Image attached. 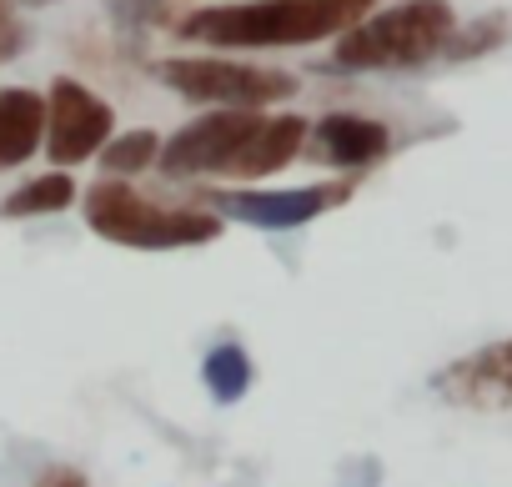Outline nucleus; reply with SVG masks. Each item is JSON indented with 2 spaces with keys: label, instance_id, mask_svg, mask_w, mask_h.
I'll return each mask as SVG.
<instances>
[{
  "label": "nucleus",
  "instance_id": "nucleus-9",
  "mask_svg": "<svg viewBox=\"0 0 512 487\" xmlns=\"http://www.w3.org/2000/svg\"><path fill=\"white\" fill-rule=\"evenodd\" d=\"M392 151V131L357 111H332L312 126V156L342 171H367Z\"/></svg>",
  "mask_w": 512,
  "mask_h": 487
},
{
  "label": "nucleus",
  "instance_id": "nucleus-13",
  "mask_svg": "<svg viewBox=\"0 0 512 487\" xmlns=\"http://www.w3.org/2000/svg\"><path fill=\"white\" fill-rule=\"evenodd\" d=\"M201 382H206V392L216 402H226V407L241 402L246 387H251V357H246V347H236V342L211 347L206 362H201Z\"/></svg>",
  "mask_w": 512,
  "mask_h": 487
},
{
  "label": "nucleus",
  "instance_id": "nucleus-18",
  "mask_svg": "<svg viewBox=\"0 0 512 487\" xmlns=\"http://www.w3.org/2000/svg\"><path fill=\"white\" fill-rule=\"evenodd\" d=\"M36 487H91L76 467H46L41 477H36Z\"/></svg>",
  "mask_w": 512,
  "mask_h": 487
},
{
  "label": "nucleus",
  "instance_id": "nucleus-16",
  "mask_svg": "<svg viewBox=\"0 0 512 487\" xmlns=\"http://www.w3.org/2000/svg\"><path fill=\"white\" fill-rule=\"evenodd\" d=\"M111 6V21H116V31H131V36H141L156 16H161V6L166 0H106Z\"/></svg>",
  "mask_w": 512,
  "mask_h": 487
},
{
  "label": "nucleus",
  "instance_id": "nucleus-11",
  "mask_svg": "<svg viewBox=\"0 0 512 487\" xmlns=\"http://www.w3.org/2000/svg\"><path fill=\"white\" fill-rule=\"evenodd\" d=\"M46 141V101L41 91L11 86L0 91V171L26 166Z\"/></svg>",
  "mask_w": 512,
  "mask_h": 487
},
{
  "label": "nucleus",
  "instance_id": "nucleus-10",
  "mask_svg": "<svg viewBox=\"0 0 512 487\" xmlns=\"http://www.w3.org/2000/svg\"><path fill=\"white\" fill-rule=\"evenodd\" d=\"M307 136H312V126H307L302 116H292V111H287V116H262V126L246 136V146L236 151V161H231L226 176H236V181H262V176L282 171L287 161H297V151L307 146Z\"/></svg>",
  "mask_w": 512,
  "mask_h": 487
},
{
  "label": "nucleus",
  "instance_id": "nucleus-14",
  "mask_svg": "<svg viewBox=\"0 0 512 487\" xmlns=\"http://www.w3.org/2000/svg\"><path fill=\"white\" fill-rule=\"evenodd\" d=\"M507 41H512V16L507 11H487V16L457 26L442 56L447 61H477V56H492L497 46H507Z\"/></svg>",
  "mask_w": 512,
  "mask_h": 487
},
{
  "label": "nucleus",
  "instance_id": "nucleus-5",
  "mask_svg": "<svg viewBox=\"0 0 512 487\" xmlns=\"http://www.w3.org/2000/svg\"><path fill=\"white\" fill-rule=\"evenodd\" d=\"M116 136V111L81 81L56 76L46 91V156L56 166H81Z\"/></svg>",
  "mask_w": 512,
  "mask_h": 487
},
{
  "label": "nucleus",
  "instance_id": "nucleus-19",
  "mask_svg": "<svg viewBox=\"0 0 512 487\" xmlns=\"http://www.w3.org/2000/svg\"><path fill=\"white\" fill-rule=\"evenodd\" d=\"M16 6H51V0H16Z\"/></svg>",
  "mask_w": 512,
  "mask_h": 487
},
{
  "label": "nucleus",
  "instance_id": "nucleus-8",
  "mask_svg": "<svg viewBox=\"0 0 512 487\" xmlns=\"http://www.w3.org/2000/svg\"><path fill=\"white\" fill-rule=\"evenodd\" d=\"M432 392L467 412H507L512 407V337L447 362L432 377Z\"/></svg>",
  "mask_w": 512,
  "mask_h": 487
},
{
  "label": "nucleus",
  "instance_id": "nucleus-1",
  "mask_svg": "<svg viewBox=\"0 0 512 487\" xmlns=\"http://www.w3.org/2000/svg\"><path fill=\"white\" fill-rule=\"evenodd\" d=\"M372 16V0H251V6H206L191 11L176 36L221 46V51H277L347 36Z\"/></svg>",
  "mask_w": 512,
  "mask_h": 487
},
{
  "label": "nucleus",
  "instance_id": "nucleus-4",
  "mask_svg": "<svg viewBox=\"0 0 512 487\" xmlns=\"http://www.w3.org/2000/svg\"><path fill=\"white\" fill-rule=\"evenodd\" d=\"M156 81L196 106H221V111H262V106L297 96L292 71L246 66V61H226V56H166V61H156Z\"/></svg>",
  "mask_w": 512,
  "mask_h": 487
},
{
  "label": "nucleus",
  "instance_id": "nucleus-12",
  "mask_svg": "<svg viewBox=\"0 0 512 487\" xmlns=\"http://www.w3.org/2000/svg\"><path fill=\"white\" fill-rule=\"evenodd\" d=\"M71 201H76V181H71L66 171H51V176H36V181L16 186L0 211H6L11 221H26V216H56V211H66Z\"/></svg>",
  "mask_w": 512,
  "mask_h": 487
},
{
  "label": "nucleus",
  "instance_id": "nucleus-7",
  "mask_svg": "<svg viewBox=\"0 0 512 487\" xmlns=\"http://www.w3.org/2000/svg\"><path fill=\"white\" fill-rule=\"evenodd\" d=\"M352 196V181H322V186H287V191H206L216 216L262 226V231H297L332 206Z\"/></svg>",
  "mask_w": 512,
  "mask_h": 487
},
{
  "label": "nucleus",
  "instance_id": "nucleus-3",
  "mask_svg": "<svg viewBox=\"0 0 512 487\" xmlns=\"http://www.w3.org/2000/svg\"><path fill=\"white\" fill-rule=\"evenodd\" d=\"M457 31V16L447 0H402L377 16H367L362 26H352L347 36H337L332 66L337 71H412L427 66L447 51Z\"/></svg>",
  "mask_w": 512,
  "mask_h": 487
},
{
  "label": "nucleus",
  "instance_id": "nucleus-6",
  "mask_svg": "<svg viewBox=\"0 0 512 487\" xmlns=\"http://www.w3.org/2000/svg\"><path fill=\"white\" fill-rule=\"evenodd\" d=\"M256 126H262V111H206L161 146L156 166L161 176H226Z\"/></svg>",
  "mask_w": 512,
  "mask_h": 487
},
{
  "label": "nucleus",
  "instance_id": "nucleus-17",
  "mask_svg": "<svg viewBox=\"0 0 512 487\" xmlns=\"http://www.w3.org/2000/svg\"><path fill=\"white\" fill-rule=\"evenodd\" d=\"M21 51H26V21L16 0H0V61H16Z\"/></svg>",
  "mask_w": 512,
  "mask_h": 487
},
{
  "label": "nucleus",
  "instance_id": "nucleus-2",
  "mask_svg": "<svg viewBox=\"0 0 512 487\" xmlns=\"http://www.w3.org/2000/svg\"><path fill=\"white\" fill-rule=\"evenodd\" d=\"M86 226L101 241L131 252H181V247H206L221 236V216L206 206H156L126 181H96L81 196Z\"/></svg>",
  "mask_w": 512,
  "mask_h": 487
},
{
  "label": "nucleus",
  "instance_id": "nucleus-15",
  "mask_svg": "<svg viewBox=\"0 0 512 487\" xmlns=\"http://www.w3.org/2000/svg\"><path fill=\"white\" fill-rule=\"evenodd\" d=\"M156 156H161V136H156V131H121V136L106 141L101 171H106L111 181H126V176L156 166Z\"/></svg>",
  "mask_w": 512,
  "mask_h": 487
}]
</instances>
